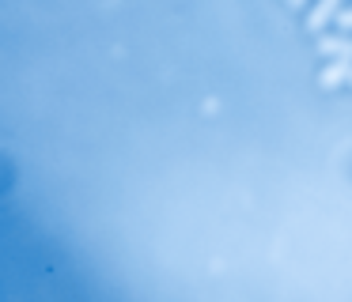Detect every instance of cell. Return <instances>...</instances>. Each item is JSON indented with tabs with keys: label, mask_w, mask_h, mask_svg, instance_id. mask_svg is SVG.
<instances>
[{
	"label": "cell",
	"mask_w": 352,
	"mask_h": 302,
	"mask_svg": "<svg viewBox=\"0 0 352 302\" xmlns=\"http://www.w3.org/2000/svg\"><path fill=\"white\" fill-rule=\"evenodd\" d=\"M349 72H352V60H329L318 72V83L322 87H341V83H349Z\"/></svg>",
	"instance_id": "obj_3"
},
{
	"label": "cell",
	"mask_w": 352,
	"mask_h": 302,
	"mask_svg": "<svg viewBox=\"0 0 352 302\" xmlns=\"http://www.w3.org/2000/svg\"><path fill=\"white\" fill-rule=\"evenodd\" d=\"M288 4H292V8H303V4H307V0H288Z\"/></svg>",
	"instance_id": "obj_5"
},
{
	"label": "cell",
	"mask_w": 352,
	"mask_h": 302,
	"mask_svg": "<svg viewBox=\"0 0 352 302\" xmlns=\"http://www.w3.org/2000/svg\"><path fill=\"white\" fill-rule=\"evenodd\" d=\"M337 12H341V0H318V4L307 12V27H311V30H322L329 19H337Z\"/></svg>",
	"instance_id": "obj_2"
},
{
	"label": "cell",
	"mask_w": 352,
	"mask_h": 302,
	"mask_svg": "<svg viewBox=\"0 0 352 302\" xmlns=\"http://www.w3.org/2000/svg\"><path fill=\"white\" fill-rule=\"evenodd\" d=\"M337 23H341L344 30H352V8H341V12H337Z\"/></svg>",
	"instance_id": "obj_4"
},
{
	"label": "cell",
	"mask_w": 352,
	"mask_h": 302,
	"mask_svg": "<svg viewBox=\"0 0 352 302\" xmlns=\"http://www.w3.org/2000/svg\"><path fill=\"white\" fill-rule=\"evenodd\" d=\"M349 83H352V72H349Z\"/></svg>",
	"instance_id": "obj_6"
},
{
	"label": "cell",
	"mask_w": 352,
	"mask_h": 302,
	"mask_svg": "<svg viewBox=\"0 0 352 302\" xmlns=\"http://www.w3.org/2000/svg\"><path fill=\"white\" fill-rule=\"evenodd\" d=\"M318 53L329 60H352V38L344 34H322L318 38Z\"/></svg>",
	"instance_id": "obj_1"
}]
</instances>
